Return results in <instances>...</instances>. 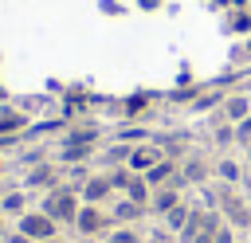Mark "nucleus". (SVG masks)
<instances>
[{
  "label": "nucleus",
  "mask_w": 251,
  "mask_h": 243,
  "mask_svg": "<svg viewBox=\"0 0 251 243\" xmlns=\"http://www.w3.org/2000/svg\"><path fill=\"white\" fill-rule=\"evenodd\" d=\"M78 188H71V184H59V188H51V192H43V204H39V212H47L55 223H75V216H78Z\"/></svg>",
  "instance_id": "1"
},
{
  "label": "nucleus",
  "mask_w": 251,
  "mask_h": 243,
  "mask_svg": "<svg viewBox=\"0 0 251 243\" xmlns=\"http://www.w3.org/2000/svg\"><path fill=\"white\" fill-rule=\"evenodd\" d=\"M16 231H24L27 239L43 243V239H55V235H59V223H55L47 212H24V216L16 219Z\"/></svg>",
  "instance_id": "2"
},
{
  "label": "nucleus",
  "mask_w": 251,
  "mask_h": 243,
  "mask_svg": "<svg viewBox=\"0 0 251 243\" xmlns=\"http://www.w3.org/2000/svg\"><path fill=\"white\" fill-rule=\"evenodd\" d=\"M75 227H78V235H102L106 227H114V219H110V212H102V204H82L75 216Z\"/></svg>",
  "instance_id": "3"
},
{
  "label": "nucleus",
  "mask_w": 251,
  "mask_h": 243,
  "mask_svg": "<svg viewBox=\"0 0 251 243\" xmlns=\"http://www.w3.org/2000/svg\"><path fill=\"white\" fill-rule=\"evenodd\" d=\"M220 212L227 216V223H231V227H239V231H243V227H251V208L231 192V184H224V188H220Z\"/></svg>",
  "instance_id": "4"
},
{
  "label": "nucleus",
  "mask_w": 251,
  "mask_h": 243,
  "mask_svg": "<svg viewBox=\"0 0 251 243\" xmlns=\"http://www.w3.org/2000/svg\"><path fill=\"white\" fill-rule=\"evenodd\" d=\"M110 176L106 172H94V176H86L82 180V188H78V196H82V204H106L110 200Z\"/></svg>",
  "instance_id": "5"
},
{
  "label": "nucleus",
  "mask_w": 251,
  "mask_h": 243,
  "mask_svg": "<svg viewBox=\"0 0 251 243\" xmlns=\"http://www.w3.org/2000/svg\"><path fill=\"white\" fill-rule=\"evenodd\" d=\"M161 157H165V153H161V145H133V149H129L126 169H129V172H149Z\"/></svg>",
  "instance_id": "6"
},
{
  "label": "nucleus",
  "mask_w": 251,
  "mask_h": 243,
  "mask_svg": "<svg viewBox=\"0 0 251 243\" xmlns=\"http://www.w3.org/2000/svg\"><path fill=\"white\" fill-rule=\"evenodd\" d=\"M145 212H149V208H145V204H133L129 196H122V200L110 204V219H114V223H137Z\"/></svg>",
  "instance_id": "7"
},
{
  "label": "nucleus",
  "mask_w": 251,
  "mask_h": 243,
  "mask_svg": "<svg viewBox=\"0 0 251 243\" xmlns=\"http://www.w3.org/2000/svg\"><path fill=\"white\" fill-rule=\"evenodd\" d=\"M180 204V184H165V188H153V200H149V212L165 216Z\"/></svg>",
  "instance_id": "8"
},
{
  "label": "nucleus",
  "mask_w": 251,
  "mask_h": 243,
  "mask_svg": "<svg viewBox=\"0 0 251 243\" xmlns=\"http://www.w3.org/2000/svg\"><path fill=\"white\" fill-rule=\"evenodd\" d=\"M180 176H184V184H204L208 180V161L200 153H188L180 161Z\"/></svg>",
  "instance_id": "9"
},
{
  "label": "nucleus",
  "mask_w": 251,
  "mask_h": 243,
  "mask_svg": "<svg viewBox=\"0 0 251 243\" xmlns=\"http://www.w3.org/2000/svg\"><path fill=\"white\" fill-rule=\"evenodd\" d=\"M27 188H59V169L55 165H35L31 172H27Z\"/></svg>",
  "instance_id": "10"
},
{
  "label": "nucleus",
  "mask_w": 251,
  "mask_h": 243,
  "mask_svg": "<svg viewBox=\"0 0 251 243\" xmlns=\"http://www.w3.org/2000/svg\"><path fill=\"white\" fill-rule=\"evenodd\" d=\"M90 153H94V145H86V141H63L59 161H63V165H82Z\"/></svg>",
  "instance_id": "11"
},
{
  "label": "nucleus",
  "mask_w": 251,
  "mask_h": 243,
  "mask_svg": "<svg viewBox=\"0 0 251 243\" xmlns=\"http://www.w3.org/2000/svg\"><path fill=\"white\" fill-rule=\"evenodd\" d=\"M122 196H129L133 204H145V208H149V200H153V188H149V180H145L141 172H133V180H129V188H126Z\"/></svg>",
  "instance_id": "12"
},
{
  "label": "nucleus",
  "mask_w": 251,
  "mask_h": 243,
  "mask_svg": "<svg viewBox=\"0 0 251 243\" xmlns=\"http://www.w3.org/2000/svg\"><path fill=\"white\" fill-rule=\"evenodd\" d=\"M188 216H192V208H188V204H184V200H180V204H176V208H173V212H165V216H161V219H165V227H169V231H173V235H176V231H180V227H184V223H188Z\"/></svg>",
  "instance_id": "13"
},
{
  "label": "nucleus",
  "mask_w": 251,
  "mask_h": 243,
  "mask_svg": "<svg viewBox=\"0 0 251 243\" xmlns=\"http://www.w3.org/2000/svg\"><path fill=\"white\" fill-rule=\"evenodd\" d=\"M106 243H145V239H141V231L133 223H118V227H110Z\"/></svg>",
  "instance_id": "14"
},
{
  "label": "nucleus",
  "mask_w": 251,
  "mask_h": 243,
  "mask_svg": "<svg viewBox=\"0 0 251 243\" xmlns=\"http://www.w3.org/2000/svg\"><path fill=\"white\" fill-rule=\"evenodd\" d=\"M224 114H227V122H243V118L251 114V102H247L243 94H235V98L224 102Z\"/></svg>",
  "instance_id": "15"
},
{
  "label": "nucleus",
  "mask_w": 251,
  "mask_h": 243,
  "mask_svg": "<svg viewBox=\"0 0 251 243\" xmlns=\"http://www.w3.org/2000/svg\"><path fill=\"white\" fill-rule=\"evenodd\" d=\"M216 176H220L224 184H239V180H243V169H239L231 157H224V161H216Z\"/></svg>",
  "instance_id": "16"
},
{
  "label": "nucleus",
  "mask_w": 251,
  "mask_h": 243,
  "mask_svg": "<svg viewBox=\"0 0 251 243\" xmlns=\"http://www.w3.org/2000/svg\"><path fill=\"white\" fill-rule=\"evenodd\" d=\"M24 114L20 110H0V137H8V133H16V129H24Z\"/></svg>",
  "instance_id": "17"
},
{
  "label": "nucleus",
  "mask_w": 251,
  "mask_h": 243,
  "mask_svg": "<svg viewBox=\"0 0 251 243\" xmlns=\"http://www.w3.org/2000/svg\"><path fill=\"white\" fill-rule=\"evenodd\" d=\"M0 212H8V216H24V212H27V196H24V192H8V196L0 200Z\"/></svg>",
  "instance_id": "18"
},
{
  "label": "nucleus",
  "mask_w": 251,
  "mask_h": 243,
  "mask_svg": "<svg viewBox=\"0 0 251 243\" xmlns=\"http://www.w3.org/2000/svg\"><path fill=\"white\" fill-rule=\"evenodd\" d=\"M106 176H110V188H114V192H126V188H129V180H133V172H129L126 165H118V169H110Z\"/></svg>",
  "instance_id": "19"
},
{
  "label": "nucleus",
  "mask_w": 251,
  "mask_h": 243,
  "mask_svg": "<svg viewBox=\"0 0 251 243\" xmlns=\"http://www.w3.org/2000/svg\"><path fill=\"white\" fill-rule=\"evenodd\" d=\"M129 149H133V145H114V149H106V161L126 165V161H129Z\"/></svg>",
  "instance_id": "20"
},
{
  "label": "nucleus",
  "mask_w": 251,
  "mask_h": 243,
  "mask_svg": "<svg viewBox=\"0 0 251 243\" xmlns=\"http://www.w3.org/2000/svg\"><path fill=\"white\" fill-rule=\"evenodd\" d=\"M235 141H239V145H251V114H247L243 122H235Z\"/></svg>",
  "instance_id": "21"
},
{
  "label": "nucleus",
  "mask_w": 251,
  "mask_h": 243,
  "mask_svg": "<svg viewBox=\"0 0 251 243\" xmlns=\"http://www.w3.org/2000/svg\"><path fill=\"white\" fill-rule=\"evenodd\" d=\"M212 243H235V227H231V223H220V227L212 231Z\"/></svg>",
  "instance_id": "22"
},
{
  "label": "nucleus",
  "mask_w": 251,
  "mask_h": 243,
  "mask_svg": "<svg viewBox=\"0 0 251 243\" xmlns=\"http://www.w3.org/2000/svg\"><path fill=\"white\" fill-rule=\"evenodd\" d=\"M149 243H173V231H169V227H157V231L149 235Z\"/></svg>",
  "instance_id": "23"
},
{
  "label": "nucleus",
  "mask_w": 251,
  "mask_h": 243,
  "mask_svg": "<svg viewBox=\"0 0 251 243\" xmlns=\"http://www.w3.org/2000/svg\"><path fill=\"white\" fill-rule=\"evenodd\" d=\"M231 137H235V129H227V125H224V129H216V141H220V145H227Z\"/></svg>",
  "instance_id": "24"
},
{
  "label": "nucleus",
  "mask_w": 251,
  "mask_h": 243,
  "mask_svg": "<svg viewBox=\"0 0 251 243\" xmlns=\"http://www.w3.org/2000/svg\"><path fill=\"white\" fill-rule=\"evenodd\" d=\"M235 27H239V31H247V27H251V16H247V12H239V16H235Z\"/></svg>",
  "instance_id": "25"
},
{
  "label": "nucleus",
  "mask_w": 251,
  "mask_h": 243,
  "mask_svg": "<svg viewBox=\"0 0 251 243\" xmlns=\"http://www.w3.org/2000/svg\"><path fill=\"white\" fill-rule=\"evenodd\" d=\"M8 243H35V239H27L24 231H12V235H8Z\"/></svg>",
  "instance_id": "26"
},
{
  "label": "nucleus",
  "mask_w": 251,
  "mask_h": 243,
  "mask_svg": "<svg viewBox=\"0 0 251 243\" xmlns=\"http://www.w3.org/2000/svg\"><path fill=\"white\" fill-rule=\"evenodd\" d=\"M137 4H141V8H157L161 0H137Z\"/></svg>",
  "instance_id": "27"
},
{
  "label": "nucleus",
  "mask_w": 251,
  "mask_h": 243,
  "mask_svg": "<svg viewBox=\"0 0 251 243\" xmlns=\"http://www.w3.org/2000/svg\"><path fill=\"white\" fill-rule=\"evenodd\" d=\"M247 169H251V145H247Z\"/></svg>",
  "instance_id": "28"
},
{
  "label": "nucleus",
  "mask_w": 251,
  "mask_h": 243,
  "mask_svg": "<svg viewBox=\"0 0 251 243\" xmlns=\"http://www.w3.org/2000/svg\"><path fill=\"white\" fill-rule=\"evenodd\" d=\"M43 243H63V239H59V235H55V239H43Z\"/></svg>",
  "instance_id": "29"
},
{
  "label": "nucleus",
  "mask_w": 251,
  "mask_h": 243,
  "mask_svg": "<svg viewBox=\"0 0 251 243\" xmlns=\"http://www.w3.org/2000/svg\"><path fill=\"white\" fill-rule=\"evenodd\" d=\"M0 227H4V212H0Z\"/></svg>",
  "instance_id": "30"
},
{
  "label": "nucleus",
  "mask_w": 251,
  "mask_h": 243,
  "mask_svg": "<svg viewBox=\"0 0 251 243\" xmlns=\"http://www.w3.org/2000/svg\"><path fill=\"white\" fill-rule=\"evenodd\" d=\"M247 55H251V43H247Z\"/></svg>",
  "instance_id": "31"
},
{
  "label": "nucleus",
  "mask_w": 251,
  "mask_h": 243,
  "mask_svg": "<svg viewBox=\"0 0 251 243\" xmlns=\"http://www.w3.org/2000/svg\"><path fill=\"white\" fill-rule=\"evenodd\" d=\"M0 172H4V165H0Z\"/></svg>",
  "instance_id": "32"
}]
</instances>
